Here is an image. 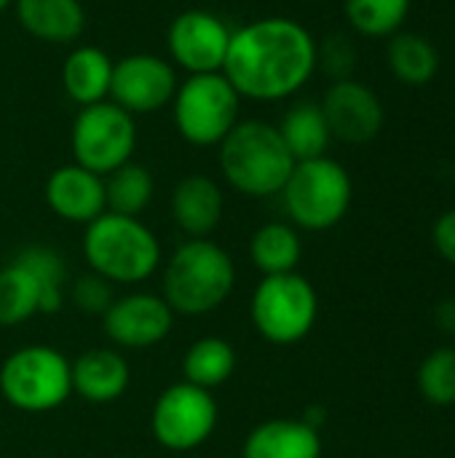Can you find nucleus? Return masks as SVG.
<instances>
[{"label":"nucleus","mask_w":455,"mask_h":458,"mask_svg":"<svg viewBox=\"0 0 455 458\" xmlns=\"http://www.w3.org/2000/svg\"><path fill=\"white\" fill-rule=\"evenodd\" d=\"M316 38L290 16H260L233 27L223 75L241 99L284 102L319 70Z\"/></svg>","instance_id":"f257e3e1"},{"label":"nucleus","mask_w":455,"mask_h":458,"mask_svg":"<svg viewBox=\"0 0 455 458\" xmlns=\"http://www.w3.org/2000/svg\"><path fill=\"white\" fill-rule=\"evenodd\" d=\"M217 153L223 180L249 199L279 196L295 166L276 123L260 118L239 121L217 145Z\"/></svg>","instance_id":"f03ea898"},{"label":"nucleus","mask_w":455,"mask_h":458,"mask_svg":"<svg viewBox=\"0 0 455 458\" xmlns=\"http://www.w3.org/2000/svg\"><path fill=\"white\" fill-rule=\"evenodd\" d=\"M236 284L231 255L212 239H188L164 266V301L174 314L204 317L220 309Z\"/></svg>","instance_id":"7ed1b4c3"},{"label":"nucleus","mask_w":455,"mask_h":458,"mask_svg":"<svg viewBox=\"0 0 455 458\" xmlns=\"http://www.w3.org/2000/svg\"><path fill=\"white\" fill-rule=\"evenodd\" d=\"M83 258L110 284H137L161 266V244L139 217L102 212L83 231Z\"/></svg>","instance_id":"20e7f679"},{"label":"nucleus","mask_w":455,"mask_h":458,"mask_svg":"<svg viewBox=\"0 0 455 458\" xmlns=\"http://www.w3.org/2000/svg\"><path fill=\"white\" fill-rule=\"evenodd\" d=\"M279 196L295 228L330 231L346 217L354 185L341 161L319 156L308 161H295Z\"/></svg>","instance_id":"39448f33"},{"label":"nucleus","mask_w":455,"mask_h":458,"mask_svg":"<svg viewBox=\"0 0 455 458\" xmlns=\"http://www.w3.org/2000/svg\"><path fill=\"white\" fill-rule=\"evenodd\" d=\"M241 97L223 72L188 75L172 99L177 134L193 148H217L241 121Z\"/></svg>","instance_id":"423d86ee"},{"label":"nucleus","mask_w":455,"mask_h":458,"mask_svg":"<svg viewBox=\"0 0 455 458\" xmlns=\"http://www.w3.org/2000/svg\"><path fill=\"white\" fill-rule=\"evenodd\" d=\"M0 392L16 411H54L72 394L70 362L54 346H21L0 365Z\"/></svg>","instance_id":"0eeeda50"},{"label":"nucleus","mask_w":455,"mask_h":458,"mask_svg":"<svg viewBox=\"0 0 455 458\" xmlns=\"http://www.w3.org/2000/svg\"><path fill=\"white\" fill-rule=\"evenodd\" d=\"M316 314V290L298 271L265 276L255 287L249 301V317L255 330L276 346H292L303 341L314 330Z\"/></svg>","instance_id":"6e6552de"},{"label":"nucleus","mask_w":455,"mask_h":458,"mask_svg":"<svg viewBox=\"0 0 455 458\" xmlns=\"http://www.w3.org/2000/svg\"><path fill=\"white\" fill-rule=\"evenodd\" d=\"M70 148L78 166L107 177L118 166L134 161L137 118L110 99L78 107L70 126Z\"/></svg>","instance_id":"1a4fd4ad"},{"label":"nucleus","mask_w":455,"mask_h":458,"mask_svg":"<svg viewBox=\"0 0 455 458\" xmlns=\"http://www.w3.org/2000/svg\"><path fill=\"white\" fill-rule=\"evenodd\" d=\"M153 437L169 451H193L204 445L217 427V403L212 392L188 381L164 389L150 416Z\"/></svg>","instance_id":"9d476101"},{"label":"nucleus","mask_w":455,"mask_h":458,"mask_svg":"<svg viewBox=\"0 0 455 458\" xmlns=\"http://www.w3.org/2000/svg\"><path fill=\"white\" fill-rule=\"evenodd\" d=\"M233 27L215 11L188 8L177 13L166 27L169 62L188 75L223 72Z\"/></svg>","instance_id":"9b49d317"},{"label":"nucleus","mask_w":455,"mask_h":458,"mask_svg":"<svg viewBox=\"0 0 455 458\" xmlns=\"http://www.w3.org/2000/svg\"><path fill=\"white\" fill-rule=\"evenodd\" d=\"M177 86H180L177 67L166 56L137 51L113 62V81H110L107 99L137 118L169 107Z\"/></svg>","instance_id":"f8f14e48"},{"label":"nucleus","mask_w":455,"mask_h":458,"mask_svg":"<svg viewBox=\"0 0 455 458\" xmlns=\"http://www.w3.org/2000/svg\"><path fill=\"white\" fill-rule=\"evenodd\" d=\"M333 140L349 145H365L375 140L383 129V105L381 97L359 83L357 78L333 81L319 102Z\"/></svg>","instance_id":"ddd939ff"},{"label":"nucleus","mask_w":455,"mask_h":458,"mask_svg":"<svg viewBox=\"0 0 455 458\" xmlns=\"http://www.w3.org/2000/svg\"><path fill=\"white\" fill-rule=\"evenodd\" d=\"M174 311L153 293H131L115 298L102 325L107 338L121 349H150L172 333Z\"/></svg>","instance_id":"4468645a"},{"label":"nucleus","mask_w":455,"mask_h":458,"mask_svg":"<svg viewBox=\"0 0 455 458\" xmlns=\"http://www.w3.org/2000/svg\"><path fill=\"white\" fill-rule=\"evenodd\" d=\"M43 196L48 209L67 220V223H80L88 225L97 220L102 212H107L105 201V177L72 164L56 166L43 185Z\"/></svg>","instance_id":"2eb2a0df"},{"label":"nucleus","mask_w":455,"mask_h":458,"mask_svg":"<svg viewBox=\"0 0 455 458\" xmlns=\"http://www.w3.org/2000/svg\"><path fill=\"white\" fill-rule=\"evenodd\" d=\"M19 27L48 46H72L83 38L88 16L80 0H13Z\"/></svg>","instance_id":"dca6fc26"},{"label":"nucleus","mask_w":455,"mask_h":458,"mask_svg":"<svg viewBox=\"0 0 455 458\" xmlns=\"http://www.w3.org/2000/svg\"><path fill=\"white\" fill-rule=\"evenodd\" d=\"M172 217L190 239H209L225 209L223 188L209 174H188L172 191Z\"/></svg>","instance_id":"f3484780"},{"label":"nucleus","mask_w":455,"mask_h":458,"mask_svg":"<svg viewBox=\"0 0 455 458\" xmlns=\"http://www.w3.org/2000/svg\"><path fill=\"white\" fill-rule=\"evenodd\" d=\"M113 56L91 43L72 46L70 54L62 62V89L70 102L78 107L105 102L110 97V81H113Z\"/></svg>","instance_id":"a211bd4d"},{"label":"nucleus","mask_w":455,"mask_h":458,"mask_svg":"<svg viewBox=\"0 0 455 458\" xmlns=\"http://www.w3.org/2000/svg\"><path fill=\"white\" fill-rule=\"evenodd\" d=\"M70 370H72V392L94 405L115 403L118 397H123L131 381L129 362L123 360V354L113 349L83 352L75 362H70Z\"/></svg>","instance_id":"6ab92c4d"},{"label":"nucleus","mask_w":455,"mask_h":458,"mask_svg":"<svg viewBox=\"0 0 455 458\" xmlns=\"http://www.w3.org/2000/svg\"><path fill=\"white\" fill-rule=\"evenodd\" d=\"M244 458H322L319 429L303 419H271L244 440Z\"/></svg>","instance_id":"aec40b11"},{"label":"nucleus","mask_w":455,"mask_h":458,"mask_svg":"<svg viewBox=\"0 0 455 458\" xmlns=\"http://www.w3.org/2000/svg\"><path fill=\"white\" fill-rule=\"evenodd\" d=\"M276 129L295 161L327 156V148L333 142L324 113H322L319 102H311V99L290 105L284 110L282 121L276 123Z\"/></svg>","instance_id":"412c9836"},{"label":"nucleus","mask_w":455,"mask_h":458,"mask_svg":"<svg viewBox=\"0 0 455 458\" xmlns=\"http://www.w3.org/2000/svg\"><path fill=\"white\" fill-rule=\"evenodd\" d=\"M386 64L392 75L405 86H426L440 72V51L437 46L418 32H394L386 46Z\"/></svg>","instance_id":"4be33fe9"},{"label":"nucleus","mask_w":455,"mask_h":458,"mask_svg":"<svg viewBox=\"0 0 455 458\" xmlns=\"http://www.w3.org/2000/svg\"><path fill=\"white\" fill-rule=\"evenodd\" d=\"M303 258L298 228L290 223H265L249 239V260L263 276L292 274Z\"/></svg>","instance_id":"5701e85b"},{"label":"nucleus","mask_w":455,"mask_h":458,"mask_svg":"<svg viewBox=\"0 0 455 458\" xmlns=\"http://www.w3.org/2000/svg\"><path fill=\"white\" fill-rule=\"evenodd\" d=\"M233 370H236V352L228 341H223L217 335L198 338L196 344L188 346V352L182 357L185 381L193 386H201L206 392L231 381Z\"/></svg>","instance_id":"b1692460"},{"label":"nucleus","mask_w":455,"mask_h":458,"mask_svg":"<svg viewBox=\"0 0 455 458\" xmlns=\"http://www.w3.org/2000/svg\"><path fill=\"white\" fill-rule=\"evenodd\" d=\"M153 193H156V180H153L150 169L137 161H129L105 177L107 212L139 217L150 207Z\"/></svg>","instance_id":"393cba45"},{"label":"nucleus","mask_w":455,"mask_h":458,"mask_svg":"<svg viewBox=\"0 0 455 458\" xmlns=\"http://www.w3.org/2000/svg\"><path fill=\"white\" fill-rule=\"evenodd\" d=\"M40 314V284L38 279L11 260L0 268V325L13 327Z\"/></svg>","instance_id":"a878e982"},{"label":"nucleus","mask_w":455,"mask_h":458,"mask_svg":"<svg viewBox=\"0 0 455 458\" xmlns=\"http://www.w3.org/2000/svg\"><path fill=\"white\" fill-rule=\"evenodd\" d=\"M19 266H24L40 284V314H56L64 303V279L67 268L56 250L46 244H29L16 252L13 258Z\"/></svg>","instance_id":"bb28decb"},{"label":"nucleus","mask_w":455,"mask_h":458,"mask_svg":"<svg viewBox=\"0 0 455 458\" xmlns=\"http://www.w3.org/2000/svg\"><path fill=\"white\" fill-rule=\"evenodd\" d=\"M343 13L362 38H392L402 30L410 0H343Z\"/></svg>","instance_id":"cd10ccee"},{"label":"nucleus","mask_w":455,"mask_h":458,"mask_svg":"<svg viewBox=\"0 0 455 458\" xmlns=\"http://www.w3.org/2000/svg\"><path fill=\"white\" fill-rule=\"evenodd\" d=\"M421 397L437 408L455 405V349H434L418 368Z\"/></svg>","instance_id":"c85d7f7f"},{"label":"nucleus","mask_w":455,"mask_h":458,"mask_svg":"<svg viewBox=\"0 0 455 458\" xmlns=\"http://www.w3.org/2000/svg\"><path fill=\"white\" fill-rule=\"evenodd\" d=\"M70 301L80 314H91V317H105V311L113 306L115 295H113V284L99 276V274H83L72 282L70 290Z\"/></svg>","instance_id":"c756f323"},{"label":"nucleus","mask_w":455,"mask_h":458,"mask_svg":"<svg viewBox=\"0 0 455 458\" xmlns=\"http://www.w3.org/2000/svg\"><path fill=\"white\" fill-rule=\"evenodd\" d=\"M316 67H322L333 81L351 78L357 67V48L346 35H330L322 46H316Z\"/></svg>","instance_id":"7c9ffc66"},{"label":"nucleus","mask_w":455,"mask_h":458,"mask_svg":"<svg viewBox=\"0 0 455 458\" xmlns=\"http://www.w3.org/2000/svg\"><path fill=\"white\" fill-rule=\"evenodd\" d=\"M432 239H434L437 252H440L451 266H455V209L445 212V215L434 223Z\"/></svg>","instance_id":"2f4dec72"},{"label":"nucleus","mask_w":455,"mask_h":458,"mask_svg":"<svg viewBox=\"0 0 455 458\" xmlns=\"http://www.w3.org/2000/svg\"><path fill=\"white\" fill-rule=\"evenodd\" d=\"M437 317L445 330H455V301H445L437 306Z\"/></svg>","instance_id":"473e14b6"},{"label":"nucleus","mask_w":455,"mask_h":458,"mask_svg":"<svg viewBox=\"0 0 455 458\" xmlns=\"http://www.w3.org/2000/svg\"><path fill=\"white\" fill-rule=\"evenodd\" d=\"M8 8H13V0H0V13L8 11Z\"/></svg>","instance_id":"72a5a7b5"}]
</instances>
